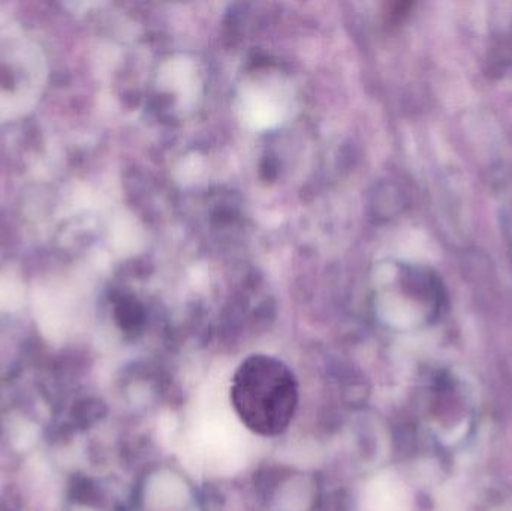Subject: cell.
<instances>
[{
    "mask_svg": "<svg viewBox=\"0 0 512 511\" xmlns=\"http://www.w3.org/2000/svg\"><path fill=\"white\" fill-rule=\"evenodd\" d=\"M300 401L297 378L276 357L255 354L237 368L231 383V404L243 425L273 438L291 425Z\"/></svg>",
    "mask_w": 512,
    "mask_h": 511,
    "instance_id": "cell-1",
    "label": "cell"
}]
</instances>
